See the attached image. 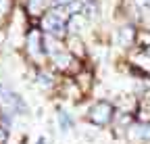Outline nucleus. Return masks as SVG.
Returning a JSON list of instances; mask_svg holds the SVG:
<instances>
[{
	"instance_id": "1",
	"label": "nucleus",
	"mask_w": 150,
	"mask_h": 144,
	"mask_svg": "<svg viewBox=\"0 0 150 144\" xmlns=\"http://www.w3.org/2000/svg\"><path fill=\"white\" fill-rule=\"evenodd\" d=\"M61 125H63V130H67L71 125V117H65V113H61Z\"/></svg>"
}]
</instances>
